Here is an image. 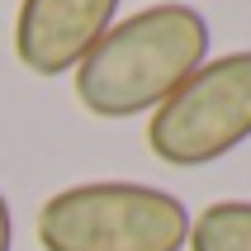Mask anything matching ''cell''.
Returning <instances> with one entry per match:
<instances>
[{"mask_svg": "<svg viewBox=\"0 0 251 251\" xmlns=\"http://www.w3.org/2000/svg\"><path fill=\"white\" fill-rule=\"evenodd\" d=\"M209 19L195 5L161 0L128 14L76 67V100L95 119H138L161 109L204 62Z\"/></svg>", "mask_w": 251, "mask_h": 251, "instance_id": "1", "label": "cell"}, {"mask_svg": "<svg viewBox=\"0 0 251 251\" xmlns=\"http://www.w3.org/2000/svg\"><path fill=\"white\" fill-rule=\"evenodd\" d=\"M43 251H185L190 209L142 180H85L38 209Z\"/></svg>", "mask_w": 251, "mask_h": 251, "instance_id": "2", "label": "cell"}, {"mask_svg": "<svg viewBox=\"0 0 251 251\" xmlns=\"http://www.w3.org/2000/svg\"><path fill=\"white\" fill-rule=\"evenodd\" d=\"M247 138H251V52L209 57L147 119L152 156L180 171L223 161Z\"/></svg>", "mask_w": 251, "mask_h": 251, "instance_id": "3", "label": "cell"}, {"mask_svg": "<svg viewBox=\"0 0 251 251\" xmlns=\"http://www.w3.org/2000/svg\"><path fill=\"white\" fill-rule=\"evenodd\" d=\"M119 5L124 0H19L14 57L43 81L67 76L119 24Z\"/></svg>", "mask_w": 251, "mask_h": 251, "instance_id": "4", "label": "cell"}, {"mask_svg": "<svg viewBox=\"0 0 251 251\" xmlns=\"http://www.w3.org/2000/svg\"><path fill=\"white\" fill-rule=\"evenodd\" d=\"M190 251H251V199H218L190 218Z\"/></svg>", "mask_w": 251, "mask_h": 251, "instance_id": "5", "label": "cell"}, {"mask_svg": "<svg viewBox=\"0 0 251 251\" xmlns=\"http://www.w3.org/2000/svg\"><path fill=\"white\" fill-rule=\"evenodd\" d=\"M10 242H14V223H10V204L0 195V251H10Z\"/></svg>", "mask_w": 251, "mask_h": 251, "instance_id": "6", "label": "cell"}]
</instances>
